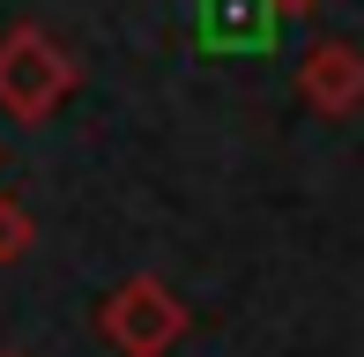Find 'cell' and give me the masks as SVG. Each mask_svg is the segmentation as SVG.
Segmentation results:
<instances>
[{
	"label": "cell",
	"mask_w": 364,
	"mask_h": 357,
	"mask_svg": "<svg viewBox=\"0 0 364 357\" xmlns=\"http://www.w3.org/2000/svg\"><path fill=\"white\" fill-rule=\"evenodd\" d=\"M30 238H38L30 208L15 201V193H0V268H8V261H23V253H30Z\"/></svg>",
	"instance_id": "cell-5"
},
{
	"label": "cell",
	"mask_w": 364,
	"mask_h": 357,
	"mask_svg": "<svg viewBox=\"0 0 364 357\" xmlns=\"http://www.w3.org/2000/svg\"><path fill=\"white\" fill-rule=\"evenodd\" d=\"M268 8H275V15H312L320 0H268Z\"/></svg>",
	"instance_id": "cell-6"
},
{
	"label": "cell",
	"mask_w": 364,
	"mask_h": 357,
	"mask_svg": "<svg viewBox=\"0 0 364 357\" xmlns=\"http://www.w3.org/2000/svg\"><path fill=\"white\" fill-rule=\"evenodd\" d=\"M0 357H15V350H0Z\"/></svg>",
	"instance_id": "cell-7"
},
{
	"label": "cell",
	"mask_w": 364,
	"mask_h": 357,
	"mask_svg": "<svg viewBox=\"0 0 364 357\" xmlns=\"http://www.w3.org/2000/svg\"><path fill=\"white\" fill-rule=\"evenodd\" d=\"M297 90H305L312 112L350 119V112L364 105V53L357 45H312V53L297 60Z\"/></svg>",
	"instance_id": "cell-3"
},
{
	"label": "cell",
	"mask_w": 364,
	"mask_h": 357,
	"mask_svg": "<svg viewBox=\"0 0 364 357\" xmlns=\"http://www.w3.org/2000/svg\"><path fill=\"white\" fill-rule=\"evenodd\" d=\"M268 30H275L268 0H208L201 8V38L208 45H260Z\"/></svg>",
	"instance_id": "cell-4"
},
{
	"label": "cell",
	"mask_w": 364,
	"mask_h": 357,
	"mask_svg": "<svg viewBox=\"0 0 364 357\" xmlns=\"http://www.w3.org/2000/svg\"><path fill=\"white\" fill-rule=\"evenodd\" d=\"M97 335L119 357H164L186 335V305H178V290L164 275H127L105 298V313H97Z\"/></svg>",
	"instance_id": "cell-2"
},
{
	"label": "cell",
	"mask_w": 364,
	"mask_h": 357,
	"mask_svg": "<svg viewBox=\"0 0 364 357\" xmlns=\"http://www.w3.org/2000/svg\"><path fill=\"white\" fill-rule=\"evenodd\" d=\"M75 82H82V75H75L68 45H60L53 30L15 23L8 38H0V112H8L15 127H45L75 97Z\"/></svg>",
	"instance_id": "cell-1"
}]
</instances>
